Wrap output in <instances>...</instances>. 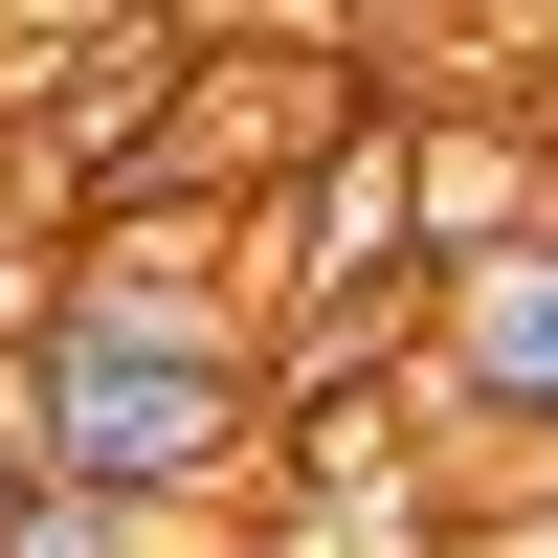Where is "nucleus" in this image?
Listing matches in <instances>:
<instances>
[{
  "instance_id": "2",
  "label": "nucleus",
  "mask_w": 558,
  "mask_h": 558,
  "mask_svg": "<svg viewBox=\"0 0 558 558\" xmlns=\"http://www.w3.org/2000/svg\"><path fill=\"white\" fill-rule=\"evenodd\" d=\"M425 402L514 470V447H558V202L514 223V246L425 268Z\"/></svg>"
},
{
  "instance_id": "3",
  "label": "nucleus",
  "mask_w": 558,
  "mask_h": 558,
  "mask_svg": "<svg viewBox=\"0 0 558 558\" xmlns=\"http://www.w3.org/2000/svg\"><path fill=\"white\" fill-rule=\"evenodd\" d=\"M23 514H45V470H23V402H0V558H23Z\"/></svg>"
},
{
  "instance_id": "1",
  "label": "nucleus",
  "mask_w": 558,
  "mask_h": 558,
  "mask_svg": "<svg viewBox=\"0 0 558 558\" xmlns=\"http://www.w3.org/2000/svg\"><path fill=\"white\" fill-rule=\"evenodd\" d=\"M0 402H23V470L89 492V514H179L202 536L223 492H268V336H112V313L23 291Z\"/></svg>"
}]
</instances>
